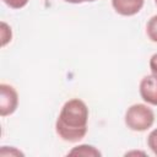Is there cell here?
<instances>
[{
  "label": "cell",
  "mask_w": 157,
  "mask_h": 157,
  "mask_svg": "<svg viewBox=\"0 0 157 157\" xmlns=\"http://www.w3.org/2000/svg\"><path fill=\"white\" fill-rule=\"evenodd\" d=\"M147 145L150 150L157 156V129L152 130L147 136Z\"/></svg>",
  "instance_id": "30bf717a"
},
{
  "label": "cell",
  "mask_w": 157,
  "mask_h": 157,
  "mask_svg": "<svg viewBox=\"0 0 157 157\" xmlns=\"http://www.w3.org/2000/svg\"><path fill=\"white\" fill-rule=\"evenodd\" d=\"M66 2H70V4H83V2H93L96 0H64Z\"/></svg>",
  "instance_id": "4fadbf2b"
},
{
  "label": "cell",
  "mask_w": 157,
  "mask_h": 157,
  "mask_svg": "<svg viewBox=\"0 0 157 157\" xmlns=\"http://www.w3.org/2000/svg\"><path fill=\"white\" fill-rule=\"evenodd\" d=\"M124 121L132 131H146L155 123V113L147 104L135 103L126 109Z\"/></svg>",
  "instance_id": "7a4b0ae2"
},
{
  "label": "cell",
  "mask_w": 157,
  "mask_h": 157,
  "mask_svg": "<svg viewBox=\"0 0 157 157\" xmlns=\"http://www.w3.org/2000/svg\"><path fill=\"white\" fill-rule=\"evenodd\" d=\"M146 33L151 42L157 43V15L152 16L146 25Z\"/></svg>",
  "instance_id": "52a82bcc"
},
{
  "label": "cell",
  "mask_w": 157,
  "mask_h": 157,
  "mask_svg": "<svg viewBox=\"0 0 157 157\" xmlns=\"http://www.w3.org/2000/svg\"><path fill=\"white\" fill-rule=\"evenodd\" d=\"M155 2H156V5H157V0H155Z\"/></svg>",
  "instance_id": "5bb4252c"
},
{
  "label": "cell",
  "mask_w": 157,
  "mask_h": 157,
  "mask_svg": "<svg viewBox=\"0 0 157 157\" xmlns=\"http://www.w3.org/2000/svg\"><path fill=\"white\" fill-rule=\"evenodd\" d=\"M145 0H112L114 11L121 16H134L140 12Z\"/></svg>",
  "instance_id": "5b68a950"
},
{
  "label": "cell",
  "mask_w": 157,
  "mask_h": 157,
  "mask_svg": "<svg viewBox=\"0 0 157 157\" xmlns=\"http://www.w3.org/2000/svg\"><path fill=\"white\" fill-rule=\"evenodd\" d=\"M0 34H1V47H5L9 42H11V38H12V31H11V27L1 21V28H0Z\"/></svg>",
  "instance_id": "ba28073f"
},
{
  "label": "cell",
  "mask_w": 157,
  "mask_h": 157,
  "mask_svg": "<svg viewBox=\"0 0 157 157\" xmlns=\"http://www.w3.org/2000/svg\"><path fill=\"white\" fill-rule=\"evenodd\" d=\"M150 69H151V72L157 76V53L153 54L150 59Z\"/></svg>",
  "instance_id": "7c38bea8"
},
{
  "label": "cell",
  "mask_w": 157,
  "mask_h": 157,
  "mask_svg": "<svg viewBox=\"0 0 157 157\" xmlns=\"http://www.w3.org/2000/svg\"><path fill=\"white\" fill-rule=\"evenodd\" d=\"M67 155H70V156H85V157H98L102 153L94 146L80 145V146H76L72 150H70L67 152Z\"/></svg>",
  "instance_id": "8992f818"
},
{
  "label": "cell",
  "mask_w": 157,
  "mask_h": 157,
  "mask_svg": "<svg viewBox=\"0 0 157 157\" xmlns=\"http://www.w3.org/2000/svg\"><path fill=\"white\" fill-rule=\"evenodd\" d=\"M18 107L17 91L7 83H0V115L7 117L15 113Z\"/></svg>",
  "instance_id": "3957f363"
},
{
  "label": "cell",
  "mask_w": 157,
  "mask_h": 157,
  "mask_svg": "<svg viewBox=\"0 0 157 157\" xmlns=\"http://www.w3.org/2000/svg\"><path fill=\"white\" fill-rule=\"evenodd\" d=\"M0 156L2 157H12V156H25L23 152H21L20 150H17L16 147H12V146H2L1 150H0Z\"/></svg>",
  "instance_id": "9c48e42d"
},
{
  "label": "cell",
  "mask_w": 157,
  "mask_h": 157,
  "mask_svg": "<svg viewBox=\"0 0 157 157\" xmlns=\"http://www.w3.org/2000/svg\"><path fill=\"white\" fill-rule=\"evenodd\" d=\"M88 108L80 98H71L64 103L55 121V131L66 142H78L87 134Z\"/></svg>",
  "instance_id": "6da1fadb"
},
{
  "label": "cell",
  "mask_w": 157,
  "mask_h": 157,
  "mask_svg": "<svg viewBox=\"0 0 157 157\" xmlns=\"http://www.w3.org/2000/svg\"><path fill=\"white\" fill-rule=\"evenodd\" d=\"M2 1H4L9 7L17 10V9H22V7H25L29 0H2Z\"/></svg>",
  "instance_id": "8fae6325"
},
{
  "label": "cell",
  "mask_w": 157,
  "mask_h": 157,
  "mask_svg": "<svg viewBox=\"0 0 157 157\" xmlns=\"http://www.w3.org/2000/svg\"><path fill=\"white\" fill-rule=\"evenodd\" d=\"M139 92L141 98L152 105H157V76L151 74L141 78Z\"/></svg>",
  "instance_id": "277c9868"
}]
</instances>
